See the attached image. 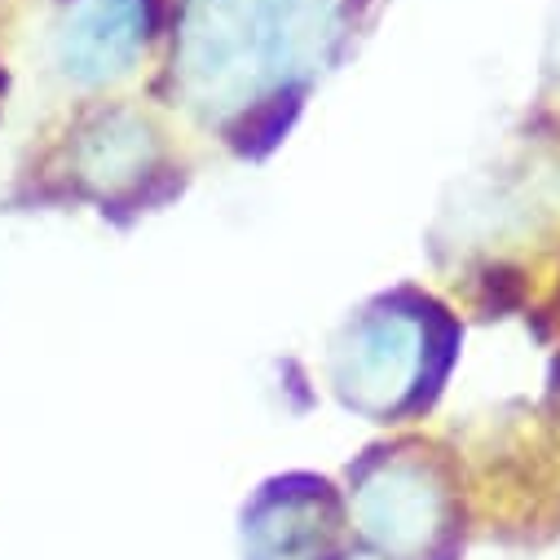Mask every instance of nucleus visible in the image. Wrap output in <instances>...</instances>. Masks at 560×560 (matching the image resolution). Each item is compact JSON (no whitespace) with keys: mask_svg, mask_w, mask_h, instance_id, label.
<instances>
[{"mask_svg":"<svg viewBox=\"0 0 560 560\" xmlns=\"http://www.w3.org/2000/svg\"><path fill=\"white\" fill-rule=\"evenodd\" d=\"M556 71H560V32H556Z\"/></svg>","mask_w":560,"mask_h":560,"instance_id":"6","label":"nucleus"},{"mask_svg":"<svg viewBox=\"0 0 560 560\" xmlns=\"http://www.w3.org/2000/svg\"><path fill=\"white\" fill-rule=\"evenodd\" d=\"M147 45V0H75L54 27L62 80L97 89L132 71Z\"/></svg>","mask_w":560,"mask_h":560,"instance_id":"3","label":"nucleus"},{"mask_svg":"<svg viewBox=\"0 0 560 560\" xmlns=\"http://www.w3.org/2000/svg\"><path fill=\"white\" fill-rule=\"evenodd\" d=\"M160 160V132L132 110H102L75 147V177L97 195H119L151 177Z\"/></svg>","mask_w":560,"mask_h":560,"instance_id":"4","label":"nucleus"},{"mask_svg":"<svg viewBox=\"0 0 560 560\" xmlns=\"http://www.w3.org/2000/svg\"><path fill=\"white\" fill-rule=\"evenodd\" d=\"M429 358V336L406 314H362L331 345L336 388L362 410H393L415 393Z\"/></svg>","mask_w":560,"mask_h":560,"instance_id":"2","label":"nucleus"},{"mask_svg":"<svg viewBox=\"0 0 560 560\" xmlns=\"http://www.w3.org/2000/svg\"><path fill=\"white\" fill-rule=\"evenodd\" d=\"M336 36V0H190L182 84L203 110H234L301 80Z\"/></svg>","mask_w":560,"mask_h":560,"instance_id":"1","label":"nucleus"},{"mask_svg":"<svg viewBox=\"0 0 560 560\" xmlns=\"http://www.w3.org/2000/svg\"><path fill=\"white\" fill-rule=\"evenodd\" d=\"M433 516H438V490L410 464L384 468L362 494L366 529L380 538V547H393V551L424 542L433 534Z\"/></svg>","mask_w":560,"mask_h":560,"instance_id":"5","label":"nucleus"}]
</instances>
